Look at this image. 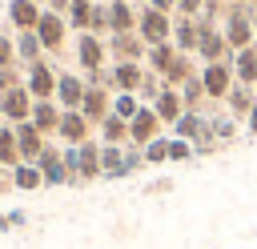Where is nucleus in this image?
<instances>
[{
    "mask_svg": "<svg viewBox=\"0 0 257 249\" xmlns=\"http://www.w3.org/2000/svg\"><path fill=\"white\" fill-rule=\"evenodd\" d=\"M221 32H225L229 52H241V48L257 44V36H253V8L249 4H229L225 20H221Z\"/></svg>",
    "mask_w": 257,
    "mask_h": 249,
    "instance_id": "f257e3e1",
    "label": "nucleus"
},
{
    "mask_svg": "<svg viewBox=\"0 0 257 249\" xmlns=\"http://www.w3.org/2000/svg\"><path fill=\"white\" fill-rule=\"evenodd\" d=\"M137 36H141L145 44H165V40H173V16L161 12V8L137 4Z\"/></svg>",
    "mask_w": 257,
    "mask_h": 249,
    "instance_id": "f03ea898",
    "label": "nucleus"
},
{
    "mask_svg": "<svg viewBox=\"0 0 257 249\" xmlns=\"http://www.w3.org/2000/svg\"><path fill=\"white\" fill-rule=\"evenodd\" d=\"M197 20V56L209 64V60H229V44H225V32L209 20V16H193Z\"/></svg>",
    "mask_w": 257,
    "mask_h": 249,
    "instance_id": "7ed1b4c3",
    "label": "nucleus"
},
{
    "mask_svg": "<svg viewBox=\"0 0 257 249\" xmlns=\"http://www.w3.org/2000/svg\"><path fill=\"white\" fill-rule=\"evenodd\" d=\"M197 76H201V84H205V96H209V100H225V96H229V88L237 84V76H233V60H209Z\"/></svg>",
    "mask_w": 257,
    "mask_h": 249,
    "instance_id": "20e7f679",
    "label": "nucleus"
},
{
    "mask_svg": "<svg viewBox=\"0 0 257 249\" xmlns=\"http://www.w3.org/2000/svg\"><path fill=\"white\" fill-rule=\"evenodd\" d=\"M80 40H76V64H80V72L88 76V72H100V68H108L104 60H108V44H104V36H96V32H76Z\"/></svg>",
    "mask_w": 257,
    "mask_h": 249,
    "instance_id": "39448f33",
    "label": "nucleus"
},
{
    "mask_svg": "<svg viewBox=\"0 0 257 249\" xmlns=\"http://www.w3.org/2000/svg\"><path fill=\"white\" fill-rule=\"evenodd\" d=\"M56 76H60V68H52L44 56L32 60L28 72H24V84H28L32 100H52V96H56Z\"/></svg>",
    "mask_w": 257,
    "mask_h": 249,
    "instance_id": "423d86ee",
    "label": "nucleus"
},
{
    "mask_svg": "<svg viewBox=\"0 0 257 249\" xmlns=\"http://www.w3.org/2000/svg\"><path fill=\"white\" fill-rule=\"evenodd\" d=\"M36 36H40V44H44V52H60L64 48V40H68V20L60 16V12H40V20H36V28H32Z\"/></svg>",
    "mask_w": 257,
    "mask_h": 249,
    "instance_id": "0eeeda50",
    "label": "nucleus"
},
{
    "mask_svg": "<svg viewBox=\"0 0 257 249\" xmlns=\"http://www.w3.org/2000/svg\"><path fill=\"white\" fill-rule=\"evenodd\" d=\"M145 60H112L108 64V84L112 92H141V80H145Z\"/></svg>",
    "mask_w": 257,
    "mask_h": 249,
    "instance_id": "6e6552de",
    "label": "nucleus"
},
{
    "mask_svg": "<svg viewBox=\"0 0 257 249\" xmlns=\"http://www.w3.org/2000/svg\"><path fill=\"white\" fill-rule=\"evenodd\" d=\"M32 92H28V84L20 80L16 88H8V92H0V116L8 120V125H20V120H28L32 116Z\"/></svg>",
    "mask_w": 257,
    "mask_h": 249,
    "instance_id": "1a4fd4ad",
    "label": "nucleus"
},
{
    "mask_svg": "<svg viewBox=\"0 0 257 249\" xmlns=\"http://www.w3.org/2000/svg\"><path fill=\"white\" fill-rule=\"evenodd\" d=\"M56 137H60L64 145H84V141L92 137V120H88L80 108H64V112H60V125H56Z\"/></svg>",
    "mask_w": 257,
    "mask_h": 249,
    "instance_id": "9d476101",
    "label": "nucleus"
},
{
    "mask_svg": "<svg viewBox=\"0 0 257 249\" xmlns=\"http://www.w3.org/2000/svg\"><path fill=\"white\" fill-rule=\"evenodd\" d=\"M80 112L92 120V129L112 112V88H104V84H88L84 88V100H80Z\"/></svg>",
    "mask_w": 257,
    "mask_h": 249,
    "instance_id": "9b49d317",
    "label": "nucleus"
},
{
    "mask_svg": "<svg viewBox=\"0 0 257 249\" xmlns=\"http://www.w3.org/2000/svg\"><path fill=\"white\" fill-rule=\"evenodd\" d=\"M161 129H165V125H161V116L153 112V104H145V108L128 120V145H141V149H145L153 137H161Z\"/></svg>",
    "mask_w": 257,
    "mask_h": 249,
    "instance_id": "f8f14e48",
    "label": "nucleus"
},
{
    "mask_svg": "<svg viewBox=\"0 0 257 249\" xmlns=\"http://www.w3.org/2000/svg\"><path fill=\"white\" fill-rule=\"evenodd\" d=\"M36 169H40L44 185H72V177H68V169H64V157H60V149H56L52 141H48L44 153L36 157Z\"/></svg>",
    "mask_w": 257,
    "mask_h": 249,
    "instance_id": "ddd939ff",
    "label": "nucleus"
},
{
    "mask_svg": "<svg viewBox=\"0 0 257 249\" xmlns=\"http://www.w3.org/2000/svg\"><path fill=\"white\" fill-rule=\"evenodd\" d=\"M104 44H108L112 60H145V48H149L137 32H108Z\"/></svg>",
    "mask_w": 257,
    "mask_h": 249,
    "instance_id": "4468645a",
    "label": "nucleus"
},
{
    "mask_svg": "<svg viewBox=\"0 0 257 249\" xmlns=\"http://www.w3.org/2000/svg\"><path fill=\"white\" fill-rule=\"evenodd\" d=\"M84 88H88V84H84L80 72H60V76H56V96H52V100H56L60 108H80Z\"/></svg>",
    "mask_w": 257,
    "mask_h": 249,
    "instance_id": "2eb2a0df",
    "label": "nucleus"
},
{
    "mask_svg": "<svg viewBox=\"0 0 257 249\" xmlns=\"http://www.w3.org/2000/svg\"><path fill=\"white\" fill-rule=\"evenodd\" d=\"M16 145H20V161H36V157L44 153L48 137H44L32 120H20V125H16Z\"/></svg>",
    "mask_w": 257,
    "mask_h": 249,
    "instance_id": "dca6fc26",
    "label": "nucleus"
},
{
    "mask_svg": "<svg viewBox=\"0 0 257 249\" xmlns=\"http://www.w3.org/2000/svg\"><path fill=\"white\" fill-rule=\"evenodd\" d=\"M253 104H257V92H253V84H233L229 88V96H225V108H229V116H237V120H245L249 112H253Z\"/></svg>",
    "mask_w": 257,
    "mask_h": 249,
    "instance_id": "f3484780",
    "label": "nucleus"
},
{
    "mask_svg": "<svg viewBox=\"0 0 257 249\" xmlns=\"http://www.w3.org/2000/svg\"><path fill=\"white\" fill-rule=\"evenodd\" d=\"M40 12H44V8H40L36 0H12V4H8V20H12L16 32H32L36 20H40Z\"/></svg>",
    "mask_w": 257,
    "mask_h": 249,
    "instance_id": "a211bd4d",
    "label": "nucleus"
},
{
    "mask_svg": "<svg viewBox=\"0 0 257 249\" xmlns=\"http://www.w3.org/2000/svg\"><path fill=\"white\" fill-rule=\"evenodd\" d=\"M60 112H64V108H60L56 100H36V104H32V116H28V120H32V125H36V129H40L44 137H56Z\"/></svg>",
    "mask_w": 257,
    "mask_h": 249,
    "instance_id": "6ab92c4d",
    "label": "nucleus"
},
{
    "mask_svg": "<svg viewBox=\"0 0 257 249\" xmlns=\"http://www.w3.org/2000/svg\"><path fill=\"white\" fill-rule=\"evenodd\" d=\"M100 177V141H84L80 145V169H76V181L80 185H88V181H96Z\"/></svg>",
    "mask_w": 257,
    "mask_h": 249,
    "instance_id": "aec40b11",
    "label": "nucleus"
},
{
    "mask_svg": "<svg viewBox=\"0 0 257 249\" xmlns=\"http://www.w3.org/2000/svg\"><path fill=\"white\" fill-rule=\"evenodd\" d=\"M108 32H137V4L133 0L108 4Z\"/></svg>",
    "mask_w": 257,
    "mask_h": 249,
    "instance_id": "412c9836",
    "label": "nucleus"
},
{
    "mask_svg": "<svg viewBox=\"0 0 257 249\" xmlns=\"http://www.w3.org/2000/svg\"><path fill=\"white\" fill-rule=\"evenodd\" d=\"M173 44L177 52H197V20L193 16H173Z\"/></svg>",
    "mask_w": 257,
    "mask_h": 249,
    "instance_id": "4be33fe9",
    "label": "nucleus"
},
{
    "mask_svg": "<svg viewBox=\"0 0 257 249\" xmlns=\"http://www.w3.org/2000/svg\"><path fill=\"white\" fill-rule=\"evenodd\" d=\"M177 60V44L173 40H165V44H149L145 48V68L149 72H157V76H165V68Z\"/></svg>",
    "mask_w": 257,
    "mask_h": 249,
    "instance_id": "5701e85b",
    "label": "nucleus"
},
{
    "mask_svg": "<svg viewBox=\"0 0 257 249\" xmlns=\"http://www.w3.org/2000/svg\"><path fill=\"white\" fill-rule=\"evenodd\" d=\"M12 189H20V193H36V189H44V177H40V169H36V161H20L16 169H12Z\"/></svg>",
    "mask_w": 257,
    "mask_h": 249,
    "instance_id": "b1692460",
    "label": "nucleus"
},
{
    "mask_svg": "<svg viewBox=\"0 0 257 249\" xmlns=\"http://www.w3.org/2000/svg\"><path fill=\"white\" fill-rule=\"evenodd\" d=\"M229 60H233V76H237L241 84H257V44L233 52Z\"/></svg>",
    "mask_w": 257,
    "mask_h": 249,
    "instance_id": "393cba45",
    "label": "nucleus"
},
{
    "mask_svg": "<svg viewBox=\"0 0 257 249\" xmlns=\"http://www.w3.org/2000/svg\"><path fill=\"white\" fill-rule=\"evenodd\" d=\"M153 112L161 116V125H173V120L185 112V100H181V92H177V88H165V92L153 100Z\"/></svg>",
    "mask_w": 257,
    "mask_h": 249,
    "instance_id": "a878e982",
    "label": "nucleus"
},
{
    "mask_svg": "<svg viewBox=\"0 0 257 249\" xmlns=\"http://www.w3.org/2000/svg\"><path fill=\"white\" fill-rule=\"evenodd\" d=\"M205 120H209V112H193V108H185L169 129H173V137H177V141H193V137L205 129Z\"/></svg>",
    "mask_w": 257,
    "mask_h": 249,
    "instance_id": "bb28decb",
    "label": "nucleus"
},
{
    "mask_svg": "<svg viewBox=\"0 0 257 249\" xmlns=\"http://www.w3.org/2000/svg\"><path fill=\"white\" fill-rule=\"evenodd\" d=\"M100 177H108V181L128 177L124 173V149L120 145H100Z\"/></svg>",
    "mask_w": 257,
    "mask_h": 249,
    "instance_id": "cd10ccee",
    "label": "nucleus"
},
{
    "mask_svg": "<svg viewBox=\"0 0 257 249\" xmlns=\"http://www.w3.org/2000/svg\"><path fill=\"white\" fill-rule=\"evenodd\" d=\"M20 165V145H16V125H0V169H16Z\"/></svg>",
    "mask_w": 257,
    "mask_h": 249,
    "instance_id": "c85d7f7f",
    "label": "nucleus"
},
{
    "mask_svg": "<svg viewBox=\"0 0 257 249\" xmlns=\"http://www.w3.org/2000/svg\"><path fill=\"white\" fill-rule=\"evenodd\" d=\"M12 40H16V60H20L24 68H28L32 60H40V56H44V44H40V36H36V32H16Z\"/></svg>",
    "mask_w": 257,
    "mask_h": 249,
    "instance_id": "c756f323",
    "label": "nucleus"
},
{
    "mask_svg": "<svg viewBox=\"0 0 257 249\" xmlns=\"http://www.w3.org/2000/svg\"><path fill=\"white\" fill-rule=\"evenodd\" d=\"M197 72H201V68H193V60H189L185 52H177V60L165 68V76H161V80H165V88H177V84H185V80H189V76H197Z\"/></svg>",
    "mask_w": 257,
    "mask_h": 249,
    "instance_id": "7c9ffc66",
    "label": "nucleus"
},
{
    "mask_svg": "<svg viewBox=\"0 0 257 249\" xmlns=\"http://www.w3.org/2000/svg\"><path fill=\"white\" fill-rule=\"evenodd\" d=\"M96 129H100V145H124L128 141V120H120L116 112H108Z\"/></svg>",
    "mask_w": 257,
    "mask_h": 249,
    "instance_id": "2f4dec72",
    "label": "nucleus"
},
{
    "mask_svg": "<svg viewBox=\"0 0 257 249\" xmlns=\"http://www.w3.org/2000/svg\"><path fill=\"white\" fill-rule=\"evenodd\" d=\"M177 92H181V100H185V108H193V112H205V84H201V76H189L185 84H177Z\"/></svg>",
    "mask_w": 257,
    "mask_h": 249,
    "instance_id": "473e14b6",
    "label": "nucleus"
},
{
    "mask_svg": "<svg viewBox=\"0 0 257 249\" xmlns=\"http://www.w3.org/2000/svg\"><path fill=\"white\" fill-rule=\"evenodd\" d=\"M209 125H213V137H217V145H229V141H237V116H229V112H213V108H209Z\"/></svg>",
    "mask_w": 257,
    "mask_h": 249,
    "instance_id": "72a5a7b5",
    "label": "nucleus"
},
{
    "mask_svg": "<svg viewBox=\"0 0 257 249\" xmlns=\"http://www.w3.org/2000/svg\"><path fill=\"white\" fill-rule=\"evenodd\" d=\"M141 108H145V100H141L137 92H112V112H116L120 120H133Z\"/></svg>",
    "mask_w": 257,
    "mask_h": 249,
    "instance_id": "f704fd0d",
    "label": "nucleus"
},
{
    "mask_svg": "<svg viewBox=\"0 0 257 249\" xmlns=\"http://www.w3.org/2000/svg\"><path fill=\"white\" fill-rule=\"evenodd\" d=\"M88 16H92V0H72L68 12H64V20H68L72 32H88Z\"/></svg>",
    "mask_w": 257,
    "mask_h": 249,
    "instance_id": "c9c22d12",
    "label": "nucleus"
},
{
    "mask_svg": "<svg viewBox=\"0 0 257 249\" xmlns=\"http://www.w3.org/2000/svg\"><path fill=\"white\" fill-rule=\"evenodd\" d=\"M169 145H173V137H165V133L153 137V141L145 145V161H149V165H165V161H169Z\"/></svg>",
    "mask_w": 257,
    "mask_h": 249,
    "instance_id": "e433bc0d",
    "label": "nucleus"
},
{
    "mask_svg": "<svg viewBox=\"0 0 257 249\" xmlns=\"http://www.w3.org/2000/svg\"><path fill=\"white\" fill-rule=\"evenodd\" d=\"M88 32H96V36H108V0H92Z\"/></svg>",
    "mask_w": 257,
    "mask_h": 249,
    "instance_id": "4c0bfd02",
    "label": "nucleus"
},
{
    "mask_svg": "<svg viewBox=\"0 0 257 249\" xmlns=\"http://www.w3.org/2000/svg\"><path fill=\"white\" fill-rule=\"evenodd\" d=\"M221 145H217V137H213V125L205 120V129L193 137V157H209V153H217Z\"/></svg>",
    "mask_w": 257,
    "mask_h": 249,
    "instance_id": "58836bf2",
    "label": "nucleus"
},
{
    "mask_svg": "<svg viewBox=\"0 0 257 249\" xmlns=\"http://www.w3.org/2000/svg\"><path fill=\"white\" fill-rule=\"evenodd\" d=\"M161 92H165V80H161L157 72H145V80H141V92H137V96H141L145 104H153Z\"/></svg>",
    "mask_w": 257,
    "mask_h": 249,
    "instance_id": "ea45409f",
    "label": "nucleus"
},
{
    "mask_svg": "<svg viewBox=\"0 0 257 249\" xmlns=\"http://www.w3.org/2000/svg\"><path fill=\"white\" fill-rule=\"evenodd\" d=\"M120 149H124V173H137V169H145V165H149V161H145V149H141V145H128V141H124Z\"/></svg>",
    "mask_w": 257,
    "mask_h": 249,
    "instance_id": "a19ab883",
    "label": "nucleus"
},
{
    "mask_svg": "<svg viewBox=\"0 0 257 249\" xmlns=\"http://www.w3.org/2000/svg\"><path fill=\"white\" fill-rule=\"evenodd\" d=\"M8 64H20L16 60V40L0 32V68H8Z\"/></svg>",
    "mask_w": 257,
    "mask_h": 249,
    "instance_id": "79ce46f5",
    "label": "nucleus"
},
{
    "mask_svg": "<svg viewBox=\"0 0 257 249\" xmlns=\"http://www.w3.org/2000/svg\"><path fill=\"white\" fill-rule=\"evenodd\" d=\"M193 157V141H177L173 137V145H169V161L177 165V161H189Z\"/></svg>",
    "mask_w": 257,
    "mask_h": 249,
    "instance_id": "37998d69",
    "label": "nucleus"
},
{
    "mask_svg": "<svg viewBox=\"0 0 257 249\" xmlns=\"http://www.w3.org/2000/svg\"><path fill=\"white\" fill-rule=\"evenodd\" d=\"M201 8H205V0H177L173 16H201Z\"/></svg>",
    "mask_w": 257,
    "mask_h": 249,
    "instance_id": "c03bdc74",
    "label": "nucleus"
},
{
    "mask_svg": "<svg viewBox=\"0 0 257 249\" xmlns=\"http://www.w3.org/2000/svg\"><path fill=\"white\" fill-rule=\"evenodd\" d=\"M16 84H20V72H16V64L0 68V92H8V88H16Z\"/></svg>",
    "mask_w": 257,
    "mask_h": 249,
    "instance_id": "a18cd8bd",
    "label": "nucleus"
},
{
    "mask_svg": "<svg viewBox=\"0 0 257 249\" xmlns=\"http://www.w3.org/2000/svg\"><path fill=\"white\" fill-rule=\"evenodd\" d=\"M149 8H161V12H169L173 16V8H177V0H145Z\"/></svg>",
    "mask_w": 257,
    "mask_h": 249,
    "instance_id": "49530a36",
    "label": "nucleus"
},
{
    "mask_svg": "<svg viewBox=\"0 0 257 249\" xmlns=\"http://www.w3.org/2000/svg\"><path fill=\"white\" fill-rule=\"evenodd\" d=\"M245 133H249V137H253V141H257V104H253V112H249V116H245Z\"/></svg>",
    "mask_w": 257,
    "mask_h": 249,
    "instance_id": "de8ad7c7",
    "label": "nucleus"
},
{
    "mask_svg": "<svg viewBox=\"0 0 257 249\" xmlns=\"http://www.w3.org/2000/svg\"><path fill=\"white\" fill-rule=\"evenodd\" d=\"M44 4H48V12H60V16H64V12H68V4H72V0H44Z\"/></svg>",
    "mask_w": 257,
    "mask_h": 249,
    "instance_id": "09e8293b",
    "label": "nucleus"
},
{
    "mask_svg": "<svg viewBox=\"0 0 257 249\" xmlns=\"http://www.w3.org/2000/svg\"><path fill=\"white\" fill-rule=\"evenodd\" d=\"M8 221H12V229H16V225H24V221H28V213H24V209H12V213H8Z\"/></svg>",
    "mask_w": 257,
    "mask_h": 249,
    "instance_id": "8fccbe9b",
    "label": "nucleus"
},
{
    "mask_svg": "<svg viewBox=\"0 0 257 249\" xmlns=\"http://www.w3.org/2000/svg\"><path fill=\"white\" fill-rule=\"evenodd\" d=\"M4 229H12V221H8V213H0V233H4Z\"/></svg>",
    "mask_w": 257,
    "mask_h": 249,
    "instance_id": "3c124183",
    "label": "nucleus"
},
{
    "mask_svg": "<svg viewBox=\"0 0 257 249\" xmlns=\"http://www.w3.org/2000/svg\"><path fill=\"white\" fill-rule=\"evenodd\" d=\"M253 36H257V8H253Z\"/></svg>",
    "mask_w": 257,
    "mask_h": 249,
    "instance_id": "603ef678",
    "label": "nucleus"
},
{
    "mask_svg": "<svg viewBox=\"0 0 257 249\" xmlns=\"http://www.w3.org/2000/svg\"><path fill=\"white\" fill-rule=\"evenodd\" d=\"M229 4H249V0H229Z\"/></svg>",
    "mask_w": 257,
    "mask_h": 249,
    "instance_id": "864d4df0",
    "label": "nucleus"
},
{
    "mask_svg": "<svg viewBox=\"0 0 257 249\" xmlns=\"http://www.w3.org/2000/svg\"><path fill=\"white\" fill-rule=\"evenodd\" d=\"M133 4H145V0H133Z\"/></svg>",
    "mask_w": 257,
    "mask_h": 249,
    "instance_id": "5fc2aeb1",
    "label": "nucleus"
},
{
    "mask_svg": "<svg viewBox=\"0 0 257 249\" xmlns=\"http://www.w3.org/2000/svg\"><path fill=\"white\" fill-rule=\"evenodd\" d=\"M108 4H116V0H108Z\"/></svg>",
    "mask_w": 257,
    "mask_h": 249,
    "instance_id": "6e6d98bb",
    "label": "nucleus"
},
{
    "mask_svg": "<svg viewBox=\"0 0 257 249\" xmlns=\"http://www.w3.org/2000/svg\"><path fill=\"white\" fill-rule=\"evenodd\" d=\"M0 125H4V116H0Z\"/></svg>",
    "mask_w": 257,
    "mask_h": 249,
    "instance_id": "4d7b16f0",
    "label": "nucleus"
},
{
    "mask_svg": "<svg viewBox=\"0 0 257 249\" xmlns=\"http://www.w3.org/2000/svg\"><path fill=\"white\" fill-rule=\"evenodd\" d=\"M36 4H44V0H36Z\"/></svg>",
    "mask_w": 257,
    "mask_h": 249,
    "instance_id": "13d9d810",
    "label": "nucleus"
}]
</instances>
